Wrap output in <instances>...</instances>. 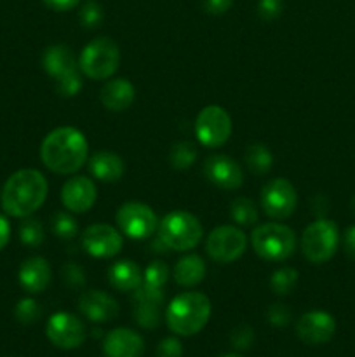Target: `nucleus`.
Here are the masks:
<instances>
[{"mask_svg":"<svg viewBox=\"0 0 355 357\" xmlns=\"http://www.w3.org/2000/svg\"><path fill=\"white\" fill-rule=\"evenodd\" d=\"M40 159L56 174H73L89 159V145L82 131L72 126L56 128L42 139Z\"/></svg>","mask_w":355,"mask_h":357,"instance_id":"obj_1","label":"nucleus"},{"mask_svg":"<svg viewBox=\"0 0 355 357\" xmlns=\"http://www.w3.org/2000/svg\"><path fill=\"white\" fill-rule=\"evenodd\" d=\"M49 185L44 174L37 169H19L7 178L3 185V211L14 218H26L42 208L47 199Z\"/></svg>","mask_w":355,"mask_h":357,"instance_id":"obj_2","label":"nucleus"},{"mask_svg":"<svg viewBox=\"0 0 355 357\" xmlns=\"http://www.w3.org/2000/svg\"><path fill=\"white\" fill-rule=\"evenodd\" d=\"M166 324L178 337H194L209 323L211 300L198 291H184L174 296L166 307Z\"/></svg>","mask_w":355,"mask_h":357,"instance_id":"obj_3","label":"nucleus"},{"mask_svg":"<svg viewBox=\"0 0 355 357\" xmlns=\"http://www.w3.org/2000/svg\"><path fill=\"white\" fill-rule=\"evenodd\" d=\"M42 66L45 73L56 80V89L63 98H73L82 89L79 61L66 45H49L42 54Z\"/></svg>","mask_w":355,"mask_h":357,"instance_id":"obj_4","label":"nucleus"},{"mask_svg":"<svg viewBox=\"0 0 355 357\" xmlns=\"http://www.w3.org/2000/svg\"><path fill=\"white\" fill-rule=\"evenodd\" d=\"M251 246L265 261H285L296 250V234L284 223H261L251 234Z\"/></svg>","mask_w":355,"mask_h":357,"instance_id":"obj_5","label":"nucleus"},{"mask_svg":"<svg viewBox=\"0 0 355 357\" xmlns=\"http://www.w3.org/2000/svg\"><path fill=\"white\" fill-rule=\"evenodd\" d=\"M159 237L169 250L190 251L202 241L200 220L188 211H171L159 222Z\"/></svg>","mask_w":355,"mask_h":357,"instance_id":"obj_6","label":"nucleus"},{"mask_svg":"<svg viewBox=\"0 0 355 357\" xmlns=\"http://www.w3.org/2000/svg\"><path fill=\"white\" fill-rule=\"evenodd\" d=\"M120 65V49L111 38L97 37L82 49L79 68L93 80H106Z\"/></svg>","mask_w":355,"mask_h":357,"instance_id":"obj_7","label":"nucleus"},{"mask_svg":"<svg viewBox=\"0 0 355 357\" xmlns=\"http://www.w3.org/2000/svg\"><path fill=\"white\" fill-rule=\"evenodd\" d=\"M340 244V230L327 218L315 220L305 229L301 236V251L313 265H322L334 257Z\"/></svg>","mask_w":355,"mask_h":357,"instance_id":"obj_8","label":"nucleus"},{"mask_svg":"<svg viewBox=\"0 0 355 357\" xmlns=\"http://www.w3.org/2000/svg\"><path fill=\"white\" fill-rule=\"evenodd\" d=\"M115 220H117L118 230L129 239H148L159 229V218L155 211L143 202H124L118 208Z\"/></svg>","mask_w":355,"mask_h":357,"instance_id":"obj_9","label":"nucleus"},{"mask_svg":"<svg viewBox=\"0 0 355 357\" xmlns=\"http://www.w3.org/2000/svg\"><path fill=\"white\" fill-rule=\"evenodd\" d=\"M232 135V119L225 108L209 105L198 112L195 119V136L200 145L207 149H218L225 145Z\"/></svg>","mask_w":355,"mask_h":357,"instance_id":"obj_10","label":"nucleus"},{"mask_svg":"<svg viewBox=\"0 0 355 357\" xmlns=\"http://www.w3.org/2000/svg\"><path fill=\"white\" fill-rule=\"evenodd\" d=\"M246 248L247 236L233 225L216 227L205 239V251L216 264H233L246 253Z\"/></svg>","mask_w":355,"mask_h":357,"instance_id":"obj_11","label":"nucleus"},{"mask_svg":"<svg viewBox=\"0 0 355 357\" xmlns=\"http://www.w3.org/2000/svg\"><path fill=\"white\" fill-rule=\"evenodd\" d=\"M261 209L268 218L281 222L294 213L298 204V194L294 185L285 178H274L261 188Z\"/></svg>","mask_w":355,"mask_h":357,"instance_id":"obj_12","label":"nucleus"},{"mask_svg":"<svg viewBox=\"0 0 355 357\" xmlns=\"http://www.w3.org/2000/svg\"><path fill=\"white\" fill-rule=\"evenodd\" d=\"M45 335L54 347L61 351H73L86 342V324L80 317L70 312H56L49 317Z\"/></svg>","mask_w":355,"mask_h":357,"instance_id":"obj_13","label":"nucleus"},{"mask_svg":"<svg viewBox=\"0 0 355 357\" xmlns=\"http://www.w3.org/2000/svg\"><path fill=\"white\" fill-rule=\"evenodd\" d=\"M122 232L106 223H94L82 232V248L94 258H113L122 251Z\"/></svg>","mask_w":355,"mask_h":357,"instance_id":"obj_14","label":"nucleus"},{"mask_svg":"<svg viewBox=\"0 0 355 357\" xmlns=\"http://www.w3.org/2000/svg\"><path fill=\"white\" fill-rule=\"evenodd\" d=\"M336 333V321L329 312L310 310L303 314L296 323V335L303 344L322 345L327 344Z\"/></svg>","mask_w":355,"mask_h":357,"instance_id":"obj_15","label":"nucleus"},{"mask_svg":"<svg viewBox=\"0 0 355 357\" xmlns=\"http://www.w3.org/2000/svg\"><path fill=\"white\" fill-rule=\"evenodd\" d=\"M134 300V321L145 330H155L162 321V303L166 300L164 289L141 284L132 291Z\"/></svg>","mask_w":355,"mask_h":357,"instance_id":"obj_16","label":"nucleus"},{"mask_svg":"<svg viewBox=\"0 0 355 357\" xmlns=\"http://www.w3.org/2000/svg\"><path fill=\"white\" fill-rule=\"evenodd\" d=\"M204 174L212 185L223 190H237L244 183V171L239 162L219 153L205 159Z\"/></svg>","mask_w":355,"mask_h":357,"instance_id":"obj_17","label":"nucleus"},{"mask_svg":"<svg viewBox=\"0 0 355 357\" xmlns=\"http://www.w3.org/2000/svg\"><path fill=\"white\" fill-rule=\"evenodd\" d=\"M97 199L96 185L87 176H72L61 188V202L68 211L86 213Z\"/></svg>","mask_w":355,"mask_h":357,"instance_id":"obj_18","label":"nucleus"},{"mask_svg":"<svg viewBox=\"0 0 355 357\" xmlns=\"http://www.w3.org/2000/svg\"><path fill=\"white\" fill-rule=\"evenodd\" d=\"M79 310L84 317L97 324L110 323L117 319L118 316V303L108 293L100 291V289H87L79 298Z\"/></svg>","mask_w":355,"mask_h":357,"instance_id":"obj_19","label":"nucleus"},{"mask_svg":"<svg viewBox=\"0 0 355 357\" xmlns=\"http://www.w3.org/2000/svg\"><path fill=\"white\" fill-rule=\"evenodd\" d=\"M143 352L145 340L129 328H115L103 340L104 357H141Z\"/></svg>","mask_w":355,"mask_h":357,"instance_id":"obj_20","label":"nucleus"},{"mask_svg":"<svg viewBox=\"0 0 355 357\" xmlns=\"http://www.w3.org/2000/svg\"><path fill=\"white\" fill-rule=\"evenodd\" d=\"M17 281L19 286L30 295H38L45 291L52 281L51 265L45 258L31 257L21 264L19 272H17Z\"/></svg>","mask_w":355,"mask_h":357,"instance_id":"obj_21","label":"nucleus"},{"mask_svg":"<svg viewBox=\"0 0 355 357\" xmlns=\"http://www.w3.org/2000/svg\"><path fill=\"white\" fill-rule=\"evenodd\" d=\"M101 103L108 112H124L134 103L136 87L131 80L118 77V79L108 80L101 89Z\"/></svg>","mask_w":355,"mask_h":357,"instance_id":"obj_22","label":"nucleus"},{"mask_svg":"<svg viewBox=\"0 0 355 357\" xmlns=\"http://www.w3.org/2000/svg\"><path fill=\"white\" fill-rule=\"evenodd\" d=\"M89 171L96 180L104 181V183H115L124 176V160L117 153L110 150H97L87 159Z\"/></svg>","mask_w":355,"mask_h":357,"instance_id":"obj_23","label":"nucleus"},{"mask_svg":"<svg viewBox=\"0 0 355 357\" xmlns=\"http://www.w3.org/2000/svg\"><path fill=\"white\" fill-rule=\"evenodd\" d=\"M108 281L118 291H136L143 284V272L132 260H118L108 268Z\"/></svg>","mask_w":355,"mask_h":357,"instance_id":"obj_24","label":"nucleus"},{"mask_svg":"<svg viewBox=\"0 0 355 357\" xmlns=\"http://www.w3.org/2000/svg\"><path fill=\"white\" fill-rule=\"evenodd\" d=\"M205 278V261L198 255H187L176 264L173 279L183 288H194L200 284Z\"/></svg>","mask_w":355,"mask_h":357,"instance_id":"obj_25","label":"nucleus"},{"mask_svg":"<svg viewBox=\"0 0 355 357\" xmlns=\"http://www.w3.org/2000/svg\"><path fill=\"white\" fill-rule=\"evenodd\" d=\"M230 218L239 227H253L258 223L260 213L256 204L247 197H239L230 206Z\"/></svg>","mask_w":355,"mask_h":357,"instance_id":"obj_26","label":"nucleus"},{"mask_svg":"<svg viewBox=\"0 0 355 357\" xmlns=\"http://www.w3.org/2000/svg\"><path fill=\"white\" fill-rule=\"evenodd\" d=\"M246 164L249 167L251 173L254 174H265L271 169V164H274V155H271L270 149L261 143L256 145H251L246 152Z\"/></svg>","mask_w":355,"mask_h":357,"instance_id":"obj_27","label":"nucleus"},{"mask_svg":"<svg viewBox=\"0 0 355 357\" xmlns=\"http://www.w3.org/2000/svg\"><path fill=\"white\" fill-rule=\"evenodd\" d=\"M298 271L292 267H281L275 271L270 278V288L275 295L285 296L292 293L298 284Z\"/></svg>","mask_w":355,"mask_h":357,"instance_id":"obj_28","label":"nucleus"},{"mask_svg":"<svg viewBox=\"0 0 355 357\" xmlns=\"http://www.w3.org/2000/svg\"><path fill=\"white\" fill-rule=\"evenodd\" d=\"M197 160V149L188 142H180L171 149L169 152V162L173 169L184 171L191 167Z\"/></svg>","mask_w":355,"mask_h":357,"instance_id":"obj_29","label":"nucleus"},{"mask_svg":"<svg viewBox=\"0 0 355 357\" xmlns=\"http://www.w3.org/2000/svg\"><path fill=\"white\" fill-rule=\"evenodd\" d=\"M19 239L24 246L38 248L45 239L44 225L37 218L26 216V218H23V222L19 225Z\"/></svg>","mask_w":355,"mask_h":357,"instance_id":"obj_30","label":"nucleus"},{"mask_svg":"<svg viewBox=\"0 0 355 357\" xmlns=\"http://www.w3.org/2000/svg\"><path fill=\"white\" fill-rule=\"evenodd\" d=\"M51 225L56 237H59V239L63 241L75 239L77 234H79V223H77V220L73 218L72 215H68V213H56V215L52 216Z\"/></svg>","mask_w":355,"mask_h":357,"instance_id":"obj_31","label":"nucleus"},{"mask_svg":"<svg viewBox=\"0 0 355 357\" xmlns=\"http://www.w3.org/2000/svg\"><path fill=\"white\" fill-rule=\"evenodd\" d=\"M169 267H167L164 261L155 260L145 268V272H143V284L150 286V288L164 289L166 282L169 281Z\"/></svg>","mask_w":355,"mask_h":357,"instance_id":"obj_32","label":"nucleus"},{"mask_svg":"<svg viewBox=\"0 0 355 357\" xmlns=\"http://www.w3.org/2000/svg\"><path fill=\"white\" fill-rule=\"evenodd\" d=\"M42 310L40 305L35 302L33 298H23L17 302L16 309H14V316L21 324H33L35 321L40 317Z\"/></svg>","mask_w":355,"mask_h":357,"instance_id":"obj_33","label":"nucleus"},{"mask_svg":"<svg viewBox=\"0 0 355 357\" xmlns=\"http://www.w3.org/2000/svg\"><path fill=\"white\" fill-rule=\"evenodd\" d=\"M79 21L86 28L100 26L101 21H103V7L96 0H89V2H86L80 7Z\"/></svg>","mask_w":355,"mask_h":357,"instance_id":"obj_34","label":"nucleus"},{"mask_svg":"<svg viewBox=\"0 0 355 357\" xmlns=\"http://www.w3.org/2000/svg\"><path fill=\"white\" fill-rule=\"evenodd\" d=\"M63 281L73 289L84 288L86 286V272H84V268L80 265L66 264L63 267Z\"/></svg>","mask_w":355,"mask_h":357,"instance_id":"obj_35","label":"nucleus"},{"mask_svg":"<svg viewBox=\"0 0 355 357\" xmlns=\"http://www.w3.org/2000/svg\"><path fill=\"white\" fill-rule=\"evenodd\" d=\"M291 316H292L291 309L285 307L284 303H274L267 312L268 323H270L271 326H277V328H282L285 326V324H289Z\"/></svg>","mask_w":355,"mask_h":357,"instance_id":"obj_36","label":"nucleus"},{"mask_svg":"<svg viewBox=\"0 0 355 357\" xmlns=\"http://www.w3.org/2000/svg\"><path fill=\"white\" fill-rule=\"evenodd\" d=\"M254 342V331L253 328L247 326V324H240L235 330L232 331V344L233 347L244 351V349H249Z\"/></svg>","mask_w":355,"mask_h":357,"instance_id":"obj_37","label":"nucleus"},{"mask_svg":"<svg viewBox=\"0 0 355 357\" xmlns=\"http://www.w3.org/2000/svg\"><path fill=\"white\" fill-rule=\"evenodd\" d=\"M284 9V0H260L258 2V14L263 20H277Z\"/></svg>","mask_w":355,"mask_h":357,"instance_id":"obj_38","label":"nucleus"},{"mask_svg":"<svg viewBox=\"0 0 355 357\" xmlns=\"http://www.w3.org/2000/svg\"><path fill=\"white\" fill-rule=\"evenodd\" d=\"M157 357H183V345L174 337L164 338L157 345Z\"/></svg>","mask_w":355,"mask_h":357,"instance_id":"obj_39","label":"nucleus"},{"mask_svg":"<svg viewBox=\"0 0 355 357\" xmlns=\"http://www.w3.org/2000/svg\"><path fill=\"white\" fill-rule=\"evenodd\" d=\"M232 6H233V0H204L205 13L212 14V16L225 14Z\"/></svg>","mask_w":355,"mask_h":357,"instance_id":"obj_40","label":"nucleus"},{"mask_svg":"<svg viewBox=\"0 0 355 357\" xmlns=\"http://www.w3.org/2000/svg\"><path fill=\"white\" fill-rule=\"evenodd\" d=\"M49 9L56 10V13H65V10L75 9L80 3V0H42Z\"/></svg>","mask_w":355,"mask_h":357,"instance_id":"obj_41","label":"nucleus"},{"mask_svg":"<svg viewBox=\"0 0 355 357\" xmlns=\"http://www.w3.org/2000/svg\"><path fill=\"white\" fill-rule=\"evenodd\" d=\"M343 250L350 260L355 261V225L348 227L343 236Z\"/></svg>","mask_w":355,"mask_h":357,"instance_id":"obj_42","label":"nucleus"},{"mask_svg":"<svg viewBox=\"0 0 355 357\" xmlns=\"http://www.w3.org/2000/svg\"><path fill=\"white\" fill-rule=\"evenodd\" d=\"M9 239H10L9 220H7L3 215H0V251L7 246Z\"/></svg>","mask_w":355,"mask_h":357,"instance_id":"obj_43","label":"nucleus"},{"mask_svg":"<svg viewBox=\"0 0 355 357\" xmlns=\"http://www.w3.org/2000/svg\"><path fill=\"white\" fill-rule=\"evenodd\" d=\"M219 357H242V356H239V354H233V352H228V354H223V356H219Z\"/></svg>","mask_w":355,"mask_h":357,"instance_id":"obj_44","label":"nucleus"},{"mask_svg":"<svg viewBox=\"0 0 355 357\" xmlns=\"http://www.w3.org/2000/svg\"><path fill=\"white\" fill-rule=\"evenodd\" d=\"M350 206H352V209H354V213H355V195H354V197H352V202H350Z\"/></svg>","mask_w":355,"mask_h":357,"instance_id":"obj_45","label":"nucleus"}]
</instances>
